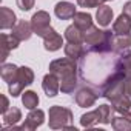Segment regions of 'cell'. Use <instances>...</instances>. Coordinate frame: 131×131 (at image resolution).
Wrapping results in <instances>:
<instances>
[{
	"label": "cell",
	"instance_id": "obj_1",
	"mask_svg": "<svg viewBox=\"0 0 131 131\" xmlns=\"http://www.w3.org/2000/svg\"><path fill=\"white\" fill-rule=\"evenodd\" d=\"M49 73L56 74L60 80V91L65 94L74 93L77 86V63L70 57L56 59L49 63Z\"/></svg>",
	"mask_w": 131,
	"mask_h": 131
},
{
	"label": "cell",
	"instance_id": "obj_2",
	"mask_svg": "<svg viewBox=\"0 0 131 131\" xmlns=\"http://www.w3.org/2000/svg\"><path fill=\"white\" fill-rule=\"evenodd\" d=\"M111 31L106 29H99L97 26H91L90 29L85 31V40L83 45L86 48V52H94V54H105L113 51L111 49V39H113Z\"/></svg>",
	"mask_w": 131,
	"mask_h": 131
},
{
	"label": "cell",
	"instance_id": "obj_3",
	"mask_svg": "<svg viewBox=\"0 0 131 131\" xmlns=\"http://www.w3.org/2000/svg\"><path fill=\"white\" fill-rule=\"evenodd\" d=\"M125 94V76L114 68V71L100 83V96L110 102Z\"/></svg>",
	"mask_w": 131,
	"mask_h": 131
},
{
	"label": "cell",
	"instance_id": "obj_4",
	"mask_svg": "<svg viewBox=\"0 0 131 131\" xmlns=\"http://www.w3.org/2000/svg\"><path fill=\"white\" fill-rule=\"evenodd\" d=\"M51 129H67L73 122V111L60 105H54L48 111Z\"/></svg>",
	"mask_w": 131,
	"mask_h": 131
},
{
	"label": "cell",
	"instance_id": "obj_5",
	"mask_svg": "<svg viewBox=\"0 0 131 131\" xmlns=\"http://www.w3.org/2000/svg\"><path fill=\"white\" fill-rule=\"evenodd\" d=\"M34 82V71L28 67H20L19 68V74H17V79L11 83H8V90H9V94L13 97H19L22 93H23V88L25 86H29L31 83Z\"/></svg>",
	"mask_w": 131,
	"mask_h": 131
},
{
	"label": "cell",
	"instance_id": "obj_6",
	"mask_svg": "<svg viewBox=\"0 0 131 131\" xmlns=\"http://www.w3.org/2000/svg\"><path fill=\"white\" fill-rule=\"evenodd\" d=\"M42 39H43V45H45V49L46 51H49V52H54V51H59L60 48H62V45H63V37L52 28V26H49L42 36H40Z\"/></svg>",
	"mask_w": 131,
	"mask_h": 131
},
{
	"label": "cell",
	"instance_id": "obj_7",
	"mask_svg": "<svg viewBox=\"0 0 131 131\" xmlns=\"http://www.w3.org/2000/svg\"><path fill=\"white\" fill-rule=\"evenodd\" d=\"M31 26L34 34H37L39 37L51 26V16L46 11H37L32 17H31Z\"/></svg>",
	"mask_w": 131,
	"mask_h": 131
},
{
	"label": "cell",
	"instance_id": "obj_8",
	"mask_svg": "<svg viewBox=\"0 0 131 131\" xmlns=\"http://www.w3.org/2000/svg\"><path fill=\"white\" fill-rule=\"evenodd\" d=\"M43 122H45V111L43 110H39V108L29 110L28 116L25 117V122L22 123V129H25V131H34L37 126L43 125Z\"/></svg>",
	"mask_w": 131,
	"mask_h": 131
},
{
	"label": "cell",
	"instance_id": "obj_9",
	"mask_svg": "<svg viewBox=\"0 0 131 131\" xmlns=\"http://www.w3.org/2000/svg\"><path fill=\"white\" fill-rule=\"evenodd\" d=\"M99 97H100V93H96L91 88H82L76 93V103L80 108H90L96 103Z\"/></svg>",
	"mask_w": 131,
	"mask_h": 131
},
{
	"label": "cell",
	"instance_id": "obj_10",
	"mask_svg": "<svg viewBox=\"0 0 131 131\" xmlns=\"http://www.w3.org/2000/svg\"><path fill=\"white\" fill-rule=\"evenodd\" d=\"M11 34H13L17 40H20V42L28 40V39L34 34L32 26H31V22H26V20H17V23L11 28Z\"/></svg>",
	"mask_w": 131,
	"mask_h": 131
},
{
	"label": "cell",
	"instance_id": "obj_11",
	"mask_svg": "<svg viewBox=\"0 0 131 131\" xmlns=\"http://www.w3.org/2000/svg\"><path fill=\"white\" fill-rule=\"evenodd\" d=\"M42 88H43V91H45V94L48 97H56L60 93V80H59V77L56 74H52V73H48L43 77Z\"/></svg>",
	"mask_w": 131,
	"mask_h": 131
},
{
	"label": "cell",
	"instance_id": "obj_12",
	"mask_svg": "<svg viewBox=\"0 0 131 131\" xmlns=\"http://www.w3.org/2000/svg\"><path fill=\"white\" fill-rule=\"evenodd\" d=\"M76 13H77L76 6L71 2H59L54 6V14L60 20H70V19H73L76 16Z\"/></svg>",
	"mask_w": 131,
	"mask_h": 131
},
{
	"label": "cell",
	"instance_id": "obj_13",
	"mask_svg": "<svg viewBox=\"0 0 131 131\" xmlns=\"http://www.w3.org/2000/svg\"><path fill=\"white\" fill-rule=\"evenodd\" d=\"M19 43H20V40H17L13 34H5L3 32L2 34V56H0V62L5 63V60L8 59L9 52L13 49H16L19 46Z\"/></svg>",
	"mask_w": 131,
	"mask_h": 131
},
{
	"label": "cell",
	"instance_id": "obj_14",
	"mask_svg": "<svg viewBox=\"0 0 131 131\" xmlns=\"http://www.w3.org/2000/svg\"><path fill=\"white\" fill-rule=\"evenodd\" d=\"M111 106L116 113H119L120 116H126V117H131V97L123 94L120 96L119 99L113 100L111 102Z\"/></svg>",
	"mask_w": 131,
	"mask_h": 131
},
{
	"label": "cell",
	"instance_id": "obj_15",
	"mask_svg": "<svg viewBox=\"0 0 131 131\" xmlns=\"http://www.w3.org/2000/svg\"><path fill=\"white\" fill-rule=\"evenodd\" d=\"M131 46V34H113L111 49L114 52H122Z\"/></svg>",
	"mask_w": 131,
	"mask_h": 131
},
{
	"label": "cell",
	"instance_id": "obj_16",
	"mask_svg": "<svg viewBox=\"0 0 131 131\" xmlns=\"http://www.w3.org/2000/svg\"><path fill=\"white\" fill-rule=\"evenodd\" d=\"M113 32L114 34H128L131 32V17L122 13L113 23Z\"/></svg>",
	"mask_w": 131,
	"mask_h": 131
},
{
	"label": "cell",
	"instance_id": "obj_17",
	"mask_svg": "<svg viewBox=\"0 0 131 131\" xmlns=\"http://www.w3.org/2000/svg\"><path fill=\"white\" fill-rule=\"evenodd\" d=\"M17 23V17L13 9L2 6L0 8V28L2 29H11Z\"/></svg>",
	"mask_w": 131,
	"mask_h": 131
},
{
	"label": "cell",
	"instance_id": "obj_18",
	"mask_svg": "<svg viewBox=\"0 0 131 131\" xmlns=\"http://www.w3.org/2000/svg\"><path fill=\"white\" fill-rule=\"evenodd\" d=\"M63 51H65V56L73 59V60L83 59V56L86 54V48L83 46V43H71V42H68L65 45Z\"/></svg>",
	"mask_w": 131,
	"mask_h": 131
},
{
	"label": "cell",
	"instance_id": "obj_19",
	"mask_svg": "<svg viewBox=\"0 0 131 131\" xmlns=\"http://www.w3.org/2000/svg\"><path fill=\"white\" fill-rule=\"evenodd\" d=\"M113 9L108 6V5H100L96 11V20L100 26H108L111 25V20H113Z\"/></svg>",
	"mask_w": 131,
	"mask_h": 131
},
{
	"label": "cell",
	"instance_id": "obj_20",
	"mask_svg": "<svg viewBox=\"0 0 131 131\" xmlns=\"http://www.w3.org/2000/svg\"><path fill=\"white\" fill-rule=\"evenodd\" d=\"M114 68L117 71H120L125 77H131V51H126L123 56L119 57Z\"/></svg>",
	"mask_w": 131,
	"mask_h": 131
},
{
	"label": "cell",
	"instance_id": "obj_21",
	"mask_svg": "<svg viewBox=\"0 0 131 131\" xmlns=\"http://www.w3.org/2000/svg\"><path fill=\"white\" fill-rule=\"evenodd\" d=\"M19 74V67H16L14 63H2V68H0V76H2L3 82L11 83L17 79Z\"/></svg>",
	"mask_w": 131,
	"mask_h": 131
},
{
	"label": "cell",
	"instance_id": "obj_22",
	"mask_svg": "<svg viewBox=\"0 0 131 131\" xmlns=\"http://www.w3.org/2000/svg\"><path fill=\"white\" fill-rule=\"evenodd\" d=\"M65 39L71 43H83L85 40V32L82 29H79L74 23L70 25L67 29H65Z\"/></svg>",
	"mask_w": 131,
	"mask_h": 131
},
{
	"label": "cell",
	"instance_id": "obj_23",
	"mask_svg": "<svg viewBox=\"0 0 131 131\" xmlns=\"http://www.w3.org/2000/svg\"><path fill=\"white\" fill-rule=\"evenodd\" d=\"M73 22H74V25H76L79 29H82L83 32L93 26V17H91V14L83 13V11H82V13H76V16L73 17Z\"/></svg>",
	"mask_w": 131,
	"mask_h": 131
},
{
	"label": "cell",
	"instance_id": "obj_24",
	"mask_svg": "<svg viewBox=\"0 0 131 131\" xmlns=\"http://www.w3.org/2000/svg\"><path fill=\"white\" fill-rule=\"evenodd\" d=\"M2 119H3V123H5L6 126L16 125L17 122L22 120V111H20L19 108H16V106H11L6 113L2 114Z\"/></svg>",
	"mask_w": 131,
	"mask_h": 131
},
{
	"label": "cell",
	"instance_id": "obj_25",
	"mask_svg": "<svg viewBox=\"0 0 131 131\" xmlns=\"http://www.w3.org/2000/svg\"><path fill=\"white\" fill-rule=\"evenodd\" d=\"M39 96L36 91H25L22 93V103L26 110H34L39 106Z\"/></svg>",
	"mask_w": 131,
	"mask_h": 131
},
{
	"label": "cell",
	"instance_id": "obj_26",
	"mask_svg": "<svg viewBox=\"0 0 131 131\" xmlns=\"http://www.w3.org/2000/svg\"><path fill=\"white\" fill-rule=\"evenodd\" d=\"M111 126H113V129H116V131H131V119L126 117V116L113 117Z\"/></svg>",
	"mask_w": 131,
	"mask_h": 131
},
{
	"label": "cell",
	"instance_id": "obj_27",
	"mask_svg": "<svg viewBox=\"0 0 131 131\" xmlns=\"http://www.w3.org/2000/svg\"><path fill=\"white\" fill-rule=\"evenodd\" d=\"M99 122H100V117H99V111L97 110L90 111V113H86V114H83L80 117V125L83 128H91V126H94Z\"/></svg>",
	"mask_w": 131,
	"mask_h": 131
},
{
	"label": "cell",
	"instance_id": "obj_28",
	"mask_svg": "<svg viewBox=\"0 0 131 131\" xmlns=\"http://www.w3.org/2000/svg\"><path fill=\"white\" fill-rule=\"evenodd\" d=\"M96 110L99 111L100 123H103V125H108V123H111V120H113V111H114V110H113V106H110V105L103 103V105H99Z\"/></svg>",
	"mask_w": 131,
	"mask_h": 131
},
{
	"label": "cell",
	"instance_id": "obj_29",
	"mask_svg": "<svg viewBox=\"0 0 131 131\" xmlns=\"http://www.w3.org/2000/svg\"><path fill=\"white\" fill-rule=\"evenodd\" d=\"M108 0H77V5L82 8H99Z\"/></svg>",
	"mask_w": 131,
	"mask_h": 131
},
{
	"label": "cell",
	"instance_id": "obj_30",
	"mask_svg": "<svg viewBox=\"0 0 131 131\" xmlns=\"http://www.w3.org/2000/svg\"><path fill=\"white\" fill-rule=\"evenodd\" d=\"M16 3L22 11H29L31 8H34L36 0H16Z\"/></svg>",
	"mask_w": 131,
	"mask_h": 131
},
{
	"label": "cell",
	"instance_id": "obj_31",
	"mask_svg": "<svg viewBox=\"0 0 131 131\" xmlns=\"http://www.w3.org/2000/svg\"><path fill=\"white\" fill-rule=\"evenodd\" d=\"M0 97H2V108H0V111H2V114H3V113H6L9 110V100H8V97L5 94H2Z\"/></svg>",
	"mask_w": 131,
	"mask_h": 131
},
{
	"label": "cell",
	"instance_id": "obj_32",
	"mask_svg": "<svg viewBox=\"0 0 131 131\" xmlns=\"http://www.w3.org/2000/svg\"><path fill=\"white\" fill-rule=\"evenodd\" d=\"M125 94L131 97V77H125Z\"/></svg>",
	"mask_w": 131,
	"mask_h": 131
},
{
	"label": "cell",
	"instance_id": "obj_33",
	"mask_svg": "<svg viewBox=\"0 0 131 131\" xmlns=\"http://www.w3.org/2000/svg\"><path fill=\"white\" fill-rule=\"evenodd\" d=\"M122 13H125L126 16L131 17V2H126V3L123 5V11H122Z\"/></svg>",
	"mask_w": 131,
	"mask_h": 131
}]
</instances>
